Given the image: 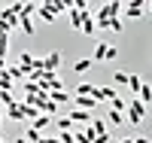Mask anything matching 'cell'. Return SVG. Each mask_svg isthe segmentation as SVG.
Returning <instances> with one entry per match:
<instances>
[{
	"label": "cell",
	"instance_id": "6da1fadb",
	"mask_svg": "<svg viewBox=\"0 0 152 143\" xmlns=\"http://www.w3.org/2000/svg\"><path fill=\"white\" fill-rule=\"evenodd\" d=\"M122 0H110V3H104V6H100L97 9V15H94V28H110V21L113 18H122Z\"/></svg>",
	"mask_w": 152,
	"mask_h": 143
},
{
	"label": "cell",
	"instance_id": "7a4b0ae2",
	"mask_svg": "<svg viewBox=\"0 0 152 143\" xmlns=\"http://www.w3.org/2000/svg\"><path fill=\"white\" fill-rule=\"evenodd\" d=\"M143 119H146V107L137 98H131L128 103H125V122H131V125H143Z\"/></svg>",
	"mask_w": 152,
	"mask_h": 143
},
{
	"label": "cell",
	"instance_id": "3957f363",
	"mask_svg": "<svg viewBox=\"0 0 152 143\" xmlns=\"http://www.w3.org/2000/svg\"><path fill=\"white\" fill-rule=\"evenodd\" d=\"M119 55V49L116 46H110V43H104V40H97L94 43V55H91V61H113Z\"/></svg>",
	"mask_w": 152,
	"mask_h": 143
},
{
	"label": "cell",
	"instance_id": "277c9868",
	"mask_svg": "<svg viewBox=\"0 0 152 143\" xmlns=\"http://www.w3.org/2000/svg\"><path fill=\"white\" fill-rule=\"evenodd\" d=\"M122 12H125V18H143L146 15V3H143V0H134V3H125L122 6Z\"/></svg>",
	"mask_w": 152,
	"mask_h": 143
},
{
	"label": "cell",
	"instance_id": "5b68a950",
	"mask_svg": "<svg viewBox=\"0 0 152 143\" xmlns=\"http://www.w3.org/2000/svg\"><path fill=\"white\" fill-rule=\"evenodd\" d=\"M34 15L43 18L46 24H55V21H58V12L52 9V3H49V0H46V3H37V12H34Z\"/></svg>",
	"mask_w": 152,
	"mask_h": 143
},
{
	"label": "cell",
	"instance_id": "8992f818",
	"mask_svg": "<svg viewBox=\"0 0 152 143\" xmlns=\"http://www.w3.org/2000/svg\"><path fill=\"white\" fill-rule=\"evenodd\" d=\"M91 98H94L97 103H110V100H116V98H119V92H116L113 85H97Z\"/></svg>",
	"mask_w": 152,
	"mask_h": 143
},
{
	"label": "cell",
	"instance_id": "52a82bcc",
	"mask_svg": "<svg viewBox=\"0 0 152 143\" xmlns=\"http://www.w3.org/2000/svg\"><path fill=\"white\" fill-rule=\"evenodd\" d=\"M61 58H64V55H61L58 49H55V52H49V55L43 58V70H46V73H58V67H61Z\"/></svg>",
	"mask_w": 152,
	"mask_h": 143
},
{
	"label": "cell",
	"instance_id": "ba28073f",
	"mask_svg": "<svg viewBox=\"0 0 152 143\" xmlns=\"http://www.w3.org/2000/svg\"><path fill=\"white\" fill-rule=\"evenodd\" d=\"M0 28H6V31L18 28V15H15V12H12L9 6H3V9H0Z\"/></svg>",
	"mask_w": 152,
	"mask_h": 143
},
{
	"label": "cell",
	"instance_id": "9c48e42d",
	"mask_svg": "<svg viewBox=\"0 0 152 143\" xmlns=\"http://www.w3.org/2000/svg\"><path fill=\"white\" fill-rule=\"evenodd\" d=\"M85 18H91V12H88V9H73L70 6V28L73 31H82V21Z\"/></svg>",
	"mask_w": 152,
	"mask_h": 143
},
{
	"label": "cell",
	"instance_id": "30bf717a",
	"mask_svg": "<svg viewBox=\"0 0 152 143\" xmlns=\"http://www.w3.org/2000/svg\"><path fill=\"white\" fill-rule=\"evenodd\" d=\"M3 116H6V119H12V122H24V103H21V100H15V103H9Z\"/></svg>",
	"mask_w": 152,
	"mask_h": 143
},
{
	"label": "cell",
	"instance_id": "8fae6325",
	"mask_svg": "<svg viewBox=\"0 0 152 143\" xmlns=\"http://www.w3.org/2000/svg\"><path fill=\"white\" fill-rule=\"evenodd\" d=\"M91 116H94V113H85V110H73V113L67 116V119L73 122V128H85L88 122H91Z\"/></svg>",
	"mask_w": 152,
	"mask_h": 143
},
{
	"label": "cell",
	"instance_id": "7c38bea8",
	"mask_svg": "<svg viewBox=\"0 0 152 143\" xmlns=\"http://www.w3.org/2000/svg\"><path fill=\"white\" fill-rule=\"evenodd\" d=\"M73 103H76V110H85V113H94L100 107L94 98H76V95H73Z\"/></svg>",
	"mask_w": 152,
	"mask_h": 143
},
{
	"label": "cell",
	"instance_id": "4fadbf2b",
	"mask_svg": "<svg viewBox=\"0 0 152 143\" xmlns=\"http://www.w3.org/2000/svg\"><path fill=\"white\" fill-rule=\"evenodd\" d=\"M94 88H97L94 82H79V85L73 88V95H76V98H91V95H94Z\"/></svg>",
	"mask_w": 152,
	"mask_h": 143
},
{
	"label": "cell",
	"instance_id": "5bb4252c",
	"mask_svg": "<svg viewBox=\"0 0 152 143\" xmlns=\"http://www.w3.org/2000/svg\"><path fill=\"white\" fill-rule=\"evenodd\" d=\"M137 100H140L143 107H149V103H152V85H149V82H143V88L137 92Z\"/></svg>",
	"mask_w": 152,
	"mask_h": 143
},
{
	"label": "cell",
	"instance_id": "9a60e30c",
	"mask_svg": "<svg viewBox=\"0 0 152 143\" xmlns=\"http://www.w3.org/2000/svg\"><path fill=\"white\" fill-rule=\"evenodd\" d=\"M91 67H94L91 58H76V61H73V70H76V73H88Z\"/></svg>",
	"mask_w": 152,
	"mask_h": 143
},
{
	"label": "cell",
	"instance_id": "2e32d148",
	"mask_svg": "<svg viewBox=\"0 0 152 143\" xmlns=\"http://www.w3.org/2000/svg\"><path fill=\"white\" fill-rule=\"evenodd\" d=\"M6 76L12 82H18V79H24V70L18 67V64H6Z\"/></svg>",
	"mask_w": 152,
	"mask_h": 143
},
{
	"label": "cell",
	"instance_id": "e0dca14e",
	"mask_svg": "<svg viewBox=\"0 0 152 143\" xmlns=\"http://www.w3.org/2000/svg\"><path fill=\"white\" fill-rule=\"evenodd\" d=\"M49 125H52V119H49V116H37V119L31 122V128H34V131H40V134L46 131V128H49Z\"/></svg>",
	"mask_w": 152,
	"mask_h": 143
},
{
	"label": "cell",
	"instance_id": "ac0fdd59",
	"mask_svg": "<svg viewBox=\"0 0 152 143\" xmlns=\"http://www.w3.org/2000/svg\"><path fill=\"white\" fill-rule=\"evenodd\" d=\"M88 128H91L94 134H104V131H107V119H100V116H91V122H88Z\"/></svg>",
	"mask_w": 152,
	"mask_h": 143
},
{
	"label": "cell",
	"instance_id": "d6986e66",
	"mask_svg": "<svg viewBox=\"0 0 152 143\" xmlns=\"http://www.w3.org/2000/svg\"><path fill=\"white\" fill-rule=\"evenodd\" d=\"M143 88V79L137 73H128V92H134V98H137V92Z\"/></svg>",
	"mask_w": 152,
	"mask_h": 143
},
{
	"label": "cell",
	"instance_id": "ffe728a7",
	"mask_svg": "<svg viewBox=\"0 0 152 143\" xmlns=\"http://www.w3.org/2000/svg\"><path fill=\"white\" fill-rule=\"evenodd\" d=\"M49 100H52L55 107H58V103H67V100H73V95H67V92H49Z\"/></svg>",
	"mask_w": 152,
	"mask_h": 143
},
{
	"label": "cell",
	"instance_id": "44dd1931",
	"mask_svg": "<svg viewBox=\"0 0 152 143\" xmlns=\"http://www.w3.org/2000/svg\"><path fill=\"white\" fill-rule=\"evenodd\" d=\"M55 128H58V134H64V131H73V122L67 116H61V119H55Z\"/></svg>",
	"mask_w": 152,
	"mask_h": 143
},
{
	"label": "cell",
	"instance_id": "7402d4cb",
	"mask_svg": "<svg viewBox=\"0 0 152 143\" xmlns=\"http://www.w3.org/2000/svg\"><path fill=\"white\" fill-rule=\"evenodd\" d=\"M107 125H125V113L110 110V113H107Z\"/></svg>",
	"mask_w": 152,
	"mask_h": 143
},
{
	"label": "cell",
	"instance_id": "603a6c76",
	"mask_svg": "<svg viewBox=\"0 0 152 143\" xmlns=\"http://www.w3.org/2000/svg\"><path fill=\"white\" fill-rule=\"evenodd\" d=\"M18 28L28 34V37H34L37 34V28H34V18H18Z\"/></svg>",
	"mask_w": 152,
	"mask_h": 143
},
{
	"label": "cell",
	"instance_id": "cb8c5ba5",
	"mask_svg": "<svg viewBox=\"0 0 152 143\" xmlns=\"http://www.w3.org/2000/svg\"><path fill=\"white\" fill-rule=\"evenodd\" d=\"M24 140H28V143H40V140H43V134H40V131H34V128L28 125V131H24Z\"/></svg>",
	"mask_w": 152,
	"mask_h": 143
},
{
	"label": "cell",
	"instance_id": "d4e9b609",
	"mask_svg": "<svg viewBox=\"0 0 152 143\" xmlns=\"http://www.w3.org/2000/svg\"><path fill=\"white\" fill-rule=\"evenodd\" d=\"M94 31H97V28H94V18H85V21H82V34H85V37H94Z\"/></svg>",
	"mask_w": 152,
	"mask_h": 143
},
{
	"label": "cell",
	"instance_id": "484cf974",
	"mask_svg": "<svg viewBox=\"0 0 152 143\" xmlns=\"http://www.w3.org/2000/svg\"><path fill=\"white\" fill-rule=\"evenodd\" d=\"M113 82H116V85H128V73H125V70H116V73H113Z\"/></svg>",
	"mask_w": 152,
	"mask_h": 143
},
{
	"label": "cell",
	"instance_id": "4316f807",
	"mask_svg": "<svg viewBox=\"0 0 152 143\" xmlns=\"http://www.w3.org/2000/svg\"><path fill=\"white\" fill-rule=\"evenodd\" d=\"M125 103H128V100L116 98V100H110V110H116V113H125Z\"/></svg>",
	"mask_w": 152,
	"mask_h": 143
},
{
	"label": "cell",
	"instance_id": "83f0119b",
	"mask_svg": "<svg viewBox=\"0 0 152 143\" xmlns=\"http://www.w3.org/2000/svg\"><path fill=\"white\" fill-rule=\"evenodd\" d=\"M110 31L122 34V31H125V21H122V18H113V21H110Z\"/></svg>",
	"mask_w": 152,
	"mask_h": 143
},
{
	"label": "cell",
	"instance_id": "f1b7e54d",
	"mask_svg": "<svg viewBox=\"0 0 152 143\" xmlns=\"http://www.w3.org/2000/svg\"><path fill=\"white\" fill-rule=\"evenodd\" d=\"M94 143H113V134H110V131H104V134H97V137H94Z\"/></svg>",
	"mask_w": 152,
	"mask_h": 143
},
{
	"label": "cell",
	"instance_id": "f546056e",
	"mask_svg": "<svg viewBox=\"0 0 152 143\" xmlns=\"http://www.w3.org/2000/svg\"><path fill=\"white\" fill-rule=\"evenodd\" d=\"M6 52H9V46H0V61H6Z\"/></svg>",
	"mask_w": 152,
	"mask_h": 143
},
{
	"label": "cell",
	"instance_id": "4dcf8cb0",
	"mask_svg": "<svg viewBox=\"0 0 152 143\" xmlns=\"http://www.w3.org/2000/svg\"><path fill=\"white\" fill-rule=\"evenodd\" d=\"M134 143H152L149 137H134Z\"/></svg>",
	"mask_w": 152,
	"mask_h": 143
},
{
	"label": "cell",
	"instance_id": "1f68e13d",
	"mask_svg": "<svg viewBox=\"0 0 152 143\" xmlns=\"http://www.w3.org/2000/svg\"><path fill=\"white\" fill-rule=\"evenodd\" d=\"M119 143H134V137H122V140H119Z\"/></svg>",
	"mask_w": 152,
	"mask_h": 143
},
{
	"label": "cell",
	"instance_id": "d6a6232c",
	"mask_svg": "<svg viewBox=\"0 0 152 143\" xmlns=\"http://www.w3.org/2000/svg\"><path fill=\"white\" fill-rule=\"evenodd\" d=\"M15 143H28V140H24V137H15Z\"/></svg>",
	"mask_w": 152,
	"mask_h": 143
},
{
	"label": "cell",
	"instance_id": "836d02e7",
	"mask_svg": "<svg viewBox=\"0 0 152 143\" xmlns=\"http://www.w3.org/2000/svg\"><path fill=\"white\" fill-rule=\"evenodd\" d=\"M49 143H58V137H49Z\"/></svg>",
	"mask_w": 152,
	"mask_h": 143
},
{
	"label": "cell",
	"instance_id": "e575fe53",
	"mask_svg": "<svg viewBox=\"0 0 152 143\" xmlns=\"http://www.w3.org/2000/svg\"><path fill=\"white\" fill-rule=\"evenodd\" d=\"M146 9H149V12H152V3H146Z\"/></svg>",
	"mask_w": 152,
	"mask_h": 143
},
{
	"label": "cell",
	"instance_id": "d590c367",
	"mask_svg": "<svg viewBox=\"0 0 152 143\" xmlns=\"http://www.w3.org/2000/svg\"><path fill=\"white\" fill-rule=\"evenodd\" d=\"M40 143H49V137H43V140H40Z\"/></svg>",
	"mask_w": 152,
	"mask_h": 143
},
{
	"label": "cell",
	"instance_id": "8d00e7d4",
	"mask_svg": "<svg viewBox=\"0 0 152 143\" xmlns=\"http://www.w3.org/2000/svg\"><path fill=\"white\" fill-rule=\"evenodd\" d=\"M0 125H3V119H0Z\"/></svg>",
	"mask_w": 152,
	"mask_h": 143
},
{
	"label": "cell",
	"instance_id": "74e56055",
	"mask_svg": "<svg viewBox=\"0 0 152 143\" xmlns=\"http://www.w3.org/2000/svg\"><path fill=\"white\" fill-rule=\"evenodd\" d=\"M0 143H6V140H0Z\"/></svg>",
	"mask_w": 152,
	"mask_h": 143
}]
</instances>
